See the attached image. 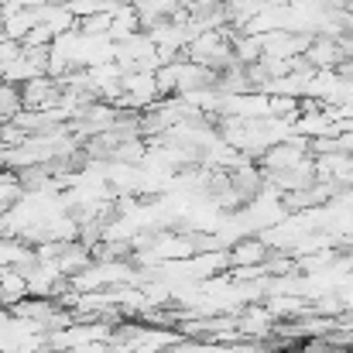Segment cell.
<instances>
[{
  "mask_svg": "<svg viewBox=\"0 0 353 353\" xmlns=\"http://www.w3.org/2000/svg\"><path fill=\"white\" fill-rule=\"evenodd\" d=\"M0 41H7V24H3V17H0Z\"/></svg>",
  "mask_w": 353,
  "mask_h": 353,
  "instance_id": "obj_4",
  "label": "cell"
},
{
  "mask_svg": "<svg viewBox=\"0 0 353 353\" xmlns=\"http://www.w3.org/2000/svg\"><path fill=\"white\" fill-rule=\"evenodd\" d=\"M62 97H65V86H62V79L59 76H38V79H28L24 86H21V103H24V110H52V107H59L62 103Z\"/></svg>",
  "mask_w": 353,
  "mask_h": 353,
  "instance_id": "obj_1",
  "label": "cell"
},
{
  "mask_svg": "<svg viewBox=\"0 0 353 353\" xmlns=\"http://www.w3.org/2000/svg\"><path fill=\"white\" fill-rule=\"evenodd\" d=\"M28 189H24V182H21V172H14V168H0V216L24 196Z\"/></svg>",
  "mask_w": 353,
  "mask_h": 353,
  "instance_id": "obj_3",
  "label": "cell"
},
{
  "mask_svg": "<svg viewBox=\"0 0 353 353\" xmlns=\"http://www.w3.org/2000/svg\"><path fill=\"white\" fill-rule=\"evenodd\" d=\"M45 353H72V350H45Z\"/></svg>",
  "mask_w": 353,
  "mask_h": 353,
  "instance_id": "obj_5",
  "label": "cell"
},
{
  "mask_svg": "<svg viewBox=\"0 0 353 353\" xmlns=\"http://www.w3.org/2000/svg\"><path fill=\"white\" fill-rule=\"evenodd\" d=\"M31 295V288H28V274L21 271V268H0V302L3 305H17V302H24Z\"/></svg>",
  "mask_w": 353,
  "mask_h": 353,
  "instance_id": "obj_2",
  "label": "cell"
}]
</instances>
